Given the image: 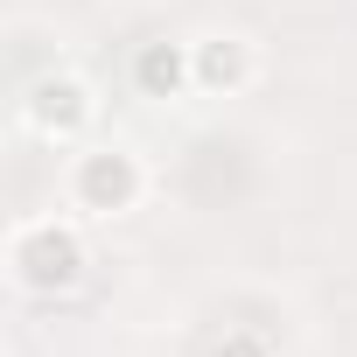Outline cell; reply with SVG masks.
Returning a JSON list of instances; mask_svg holds the SVG:
<instances>
[{"mask_svg": "<svg viewBox=\"0 0 357 357\" xmlns=\"http://www.w3.org/2000/svg\"><path fill=\"white\" fill-rule=\"evenodd\" d=\"M126 190H133V175H126V161H105V154H98V161L84 168V197H98V204H119Z\"/></svg>", "mask_w": 357, "mask_h": 357, "instance_id": "obj_2", "label": "cell"}, {"mask_svg": "<svg viewBox=\"0 0 357 357\" xmlns=\"http://www.w3.org/2000/svg\"><path fill=\"white\" fill-rule=\"evenodd\" d=\"M15 266H22V280L56 287V280H70V273H77V238H70V231H56V225H36V231L15 245Z\"/></svg>", "mask_w": 357, "mask_h": 357, "instance_id": "obj_1", "label": "cell"}, {"mask_svg": "<svg viewBox=\"0 0 357 357\" xmlns=\"http://www.w3.org/2000/svg\"><path fill=\"white\" fill-rule=\"evenodd\" d=\"M140 77H147L154 91H161V84H175V56H168V50H154V56L140 63Z\"/></svg>", "mask_w": 357, "mask_h": 357, "instance_id": "obj_3", "label": "cell"}]
</instances>
